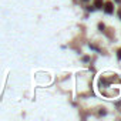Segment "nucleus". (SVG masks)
<instances>
[{
	"mask_svg": "<svg viewBox=\"0 0 121 121\" xmlns=\"http://www.w3.org/2000/svg\"><path fill=\"white\" fill-rule=\"evenodd\" d=\"M103 6H104V12H105L107 14H112V12H114V4H112V2H105Z\"/></svg>",
	"mask_w": 121,
	"mask_h": 121,
	"instance_id": "1",
	"label": "nucleus"
},
{
	"mask_svg": "<svg viewBox=\"0 0 121 121\" xmlns=\"http://www.w3.org/2000/svg\"><path fill=\"white\" fill-rule=\"evenodd\" d=\"M103 0H94V7H97V9H101L103 7Z\"/></svg>",
	"mask_w": 121,
	"mask_h": 121,
	"instance_id": "2",
	"label": "nucleus"
},
{
	"mask_svg": "<svg viewBox=\"0 0 121 121\" xmlns=\"http://www.w3.org/2000/svg\"><path fill=\"white\" fill-rule=\"evenodd\" d=\"M117 56H118V60H121V48L118 50V54H117Z\"/></svg>",
	"mask_w": 121,
	"mask_h": 121,
	"instance_id": "3",
	"label": "nucleus"
},
{
	"mask_svg": "<svg viewBox=\"0 0 121 121\" xmlns=\"http://www.w3.org/2000/svg\"><path fill=\"white\" fill-rule=\"evenodd\" d=\"M98 29H100V30H103V29H104V24H101V23H100V24H98Z\"/></svg>",
	"mask_w": 121,
	"mask_h": 121,
	"instance_id": "4",
	"label": "nucleus"
},
{
	"mask_svg": "<svg viewBox=\"0 0 121 121\" xmlns=\"http://www.w3.org/2000/svg\"><path fill=\"white\" fill-rule=\"evenodd\" d=\"M118 17H120V19H121V9H120V10H118Z\"/></svg>",
	"mask_w": 121,
	"mask_h": 121,
	"instance_id": "5",
	"label": "nucleus"
},
{
	"mask_svg": "<svg viewBox=\"0 0 121 121\" xmlns=\"http://www.w3.org/2000/svg\"><path fill=\"white\" fill-rule=\"evenodd\" d=\"M115 2H117V3H120V2H121V0H115Z\"/></svg>",
	"mask_w": 121,
	"mask_h": 121,
	"instance_id": "6",
	"label": "nucleus"
},
{
	"mask_svg": "<svg viewBox=\"0 0 121 121\" xmlns=\"http://www.w3.org/2000/svg\"><path fill=\"white\" fill-rule=\"evenodd\" d=\"M86 2H87V0H86Z\"/></svg>",
	"mask_w": 121,
	"mask_h": 121,
	"instance_id": "7",
	"label": "nucleus"
}]
</instances>
